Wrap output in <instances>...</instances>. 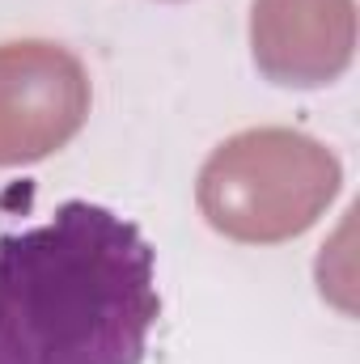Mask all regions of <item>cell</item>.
<instances>
[{"label":"cell","mask_w":360,"mask_h":364,"mask_svg":"<svg viewBox=\"0 0 360 364\" xmlns=\"http://www.w3.org/2000/svg\"><path fill=\"white\" fill-rule=\"evenodd\" d=\"M157 314L153 246L110 208L0 237V364H144Z\"/></svg>","instance_id":"6da1fadb"},{"label":"cell","mask_w":360,"mask_h":364,"mask_svg":"<svg viewBox=\"0 0 360 364\" xmlns=\"http://www.w3.org/2000/svg\"><path fill=\"white\" fill-rule=\"evenodd\" d=\"M90 114V81L55 43L0 47V166H26L64 149Z\"/></svg>","instance_id":"3957f363"},{"label":"cell","mask_w":360,"mask_h":364,"mask_svg":"<svg viewBox=\"0 0 360 364\" xmlns=\"http://www.w3.org/2000/svg\"><path fill=\"white\" fill-rule=\"evenodd\" d=\"M335 157L297 132H246L221 144L199 174L208 225L238 242H280L314 225L335 195Z\"/></svg>","instance_id":"7a4b0ae2"}]
</instances>
